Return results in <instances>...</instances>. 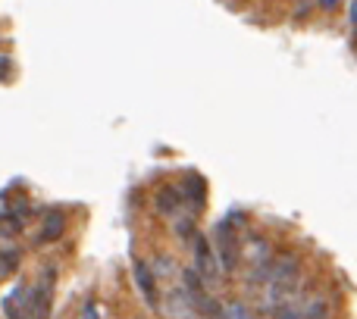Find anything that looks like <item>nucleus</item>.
Returning <instances> with one entry per match:
<instances>
[{
    "instance_id": "nucleus-1",
    "label": "nucleus",
    "mask_w": 357,
    "mask_h": 319,
    "mask_svg": "<svg viewBox=\"0 0 357 319\" xmlns=\"http://www.w3.org/2000/svg\"><path fill=\"white\" fill-rule=\"evenodd\" d=\"M304 282V263L298 254H285V257L273 260L264 279V310L270 316H276L285 304L295 301V295L301 291Z\"/></svg>"
},
{
    "instance_id": "nucleus-2",
    "label": "nucleus",
    "mask_w": 357,
    "mask_h": 319,
    "mask_svg": "<svg viewBox=\"0 0 357 319\" xmlns=\"http://www.w3.org/2000/svg\"><path fill=\"white\" fill-rule=\"evenodd\" d=\"M238 257H245V263H248V288L264 285L266 270H270V263H273V244L270 241L257 232H248L245 238H241Z\"/></svg>"
},
{
    "instance_id": "nucleus-3",
    "label": "nucleus",
    "mask_w": 357,
    "mask_h": 319,
    "mask_svg": "<svg viewBox=\"0 0 357 319\" xmlns=\"http://www.w3.org/2000/svg\"><path fill=\"white\" fill-rule=\"evenodd\" d=\"M210 247H213V257H216V263H220V272H232L235 266H238L241 241H238V232H235V226H232V216L222 219L220 226L213 228V241H210Z\"/></svg>"
},
{
    "instance_id": "nucleus-4",
    "label": "nucleus",
    "mask_w": 357,
    "mask_h": 319,
    "mask_svg": "<svg viewBox=\"0 0 357 319\" xmlns=\"http://www.w3.org/2000/svg\"><path fill=\"white\" fill-rule=\"evenodd\" d=\"M54 316V270H44L38 285L25 295V319H50Z\"/></svg>"
},
{
    "instance_id": "nucleus-5",
    "label": "nucleus",
    "mask_w": 357,
    "mask_h": 319,
    "mask_svg": "<svg viewBox=\"0 0 357 319\" xmlns=\"http://www.w3.org/2000/svg\"><path fill=\"white\" fill-rule=\"evenodd\" d=\"M191 247H195V266H191V270L197 272L204 288H216V285H220V263H216V257H213L210 238L207 235H195V238H191Z\"/></svg>"
},
{
    "instance_id": "nucleus-6",
    "label": "nucleus",
    "mask_w": 357,
    "mask_h": 319,
    "mask_svg": "<svg viewBox=\"0 0 357 319\" xmlns=\"http://www.w3.org/2000/svg\"><path fill=\"white\" fill-rule=\"evenodd\" d=\"M132 282H135L138 295L144 297L148 310H160V291H157V272L144 263L142 257L132 260Z\"/></svg>"
},
{
    "instance_id": "nucleus-7",
    "label": "nucleus",
    "mask_w": 357,
    "mask_h": 319,
    "mask_svg": "<svg viewBox=\"0 0 357 319\" xmlns=\"http://www.w3.org/2000/svg\"><path fill=\"white\" fill-rule=\"evenodd\" d=\"M178 194H182V203L188 207V213L197 216L204 210V203H207V182H204L197 172H191V176H185V182L178 185Z\"/></svg>"
},
{
    "instance_id": "nucleus-8",
    "label": "nucleus",
    "mask_w": 357,
    "mask_h": 319,
    "mask_svg": "<svg viewBox=\"0 0 357 319\" xmlns=\"http://www.w3.org/2000/svg\"><path fill=\"white\" fill-rule=\"evenodd\" d=\"M66 232V216L60 213V210H47L44 213V226H41V232H38V244H47V241H56L60 235Z\"/></svg>"
},
{
    "instance_id": "nucleus-9",
    "label": "nucleus",
    "mask_w": 357,
    "mask_h": 319,
    "mask_svg": "<svg viewBox=\"0 0 357 319\" xmlns=\"http://www.w3.org/2000/svg\"><path fill=\"white\" fill-rule=\"evenodd\" d=\"M25 295L29 291L22 285H13L6 291V297L0 301V310H3V319H25Z\"/></svg>"
},
{
    "instance_id": "nucleus-10",
    "label": "nucleus",
    "mask_w": 357,
    "mask_h": 319,
    "mask_svg": "<svg viewBox=\"0 0 357 319\" xmlns=\"http://www.w3.org/2000/svg\"><path fill=\"white\" fill-rule=\"evenodd\" d=\"M298 319H333V301L326 295L310 297L304 307H298Z\"/></svg>"
},
{
    "instance_id": "nucleus-11",
    "label": "nucleus",
    "mask_w": 357,
    "mask_h": 319,
    "mask_svg": "<svg viewBox=\"0 0 357 319\" xmlns=\"http://www.w3.org/2000/svg\"><path fill=\"white\" fill-rule=\"evenodd\" d=\"M154 207H157V213H163V216H173L178 207H182V194H178V188L176 185H167V188H160L157 191V197H154Z\"/></svg>"
},
{
    "instance_id": "nucleus-12",
    "label": "nucleus",
    "mask_w": 357,
    "mask_h": 319,
    "mask_svg": "<svg viewBox=\"0 0 357 319\" xmlns=\"http://www.w3.org/2000/svg\"><path fill=\"white\" fill-rule=\"evenodd\" d=\"M16 266H19V251L16 247H0V282L16 272Z\"/></svg>"
},
{
    "instance_id": "nucleus-13",
    "label": "nucleus",
    "mask_w": 357,
    "mask_h": 319,
    "mask_svg": "<svg viewBox=\"0 0 357 319\" xmlns=\"http://www.w3.org/2000/svg\"><path fill=\"white\" fill-rule=\"evenodd\" d=\"M222 313H226V319H254L251 307H248L245 301H232V304H222Z\"/></svg>"
},
{
    "instance_id": "nucleus-14",
    "label": "nucleus",
    "mask_w": 357,
    "mask_h": 319,
    "mask_svg": "<svg viewBox=\"0 0 357 319\" xmlns=\"http://www.w3.org/2000/svg\"><path fill=\"white\" fill-rule=\"evenodd\" d=\"M176 238L178 241H191V238H195V216H182V219H176Z\"/></svg>"
},
{
    "instance_id": "nucleus-15",
    "label": "nucleus",
    "mask_w": 357,
    "mask_h": 319,
    "mask_svg": "<svg viewBox=\"0 0 357 319\" xmlns=\"http://www.w3.org/2000/svg\"><path fill=\"white\" fill-rule=\"evenodd\" d=\"M197 307L204 310V316H207V319H226V313H222V304L213 301V297H204Z\"/></svg>"
},
{
    "instance_id": "nucleus-16",
    "label": "nucleus",
    "mask_w": 357,
    "mask_h": 319,
    "mask_svg": "<svg viewBox=\"0 0 357 319\" xmlns=\"http://www.w3.org/2000/svg\"><path fill=\"white\" fill-rule=\"evenodd\" d=\"M79 319H100V307H98V304H94V301H88L85 307H82Z\"/></svg>"
},
{
    "instance_id": "nucleus-17",
    "label": "nucleus",
    "mask_w": 357,
    "mask_h": 319,
    "mask_svg": "<svg viewBox=\"0 0 357 319\" xmlns=\"http://www.w3.org/2000/svg\"><path fill=\"white\" fill-rule=\"evenodd\" d=\"M335 3H339V0H320V6H323V10H333Z\"/></svg>"
},
{
    "instance_id": "nucleus-18",
    "label": "nucleus",
    "mask_w": 357,
    "mask_h": 319,
    "mask_svg": "<svg viewBox=\"0 0 357 319\" xmlns=\"http://www.w3.org/2000/svg\"><path fill=\"white\" fill-rule=\"evenodd\" d=\"M6 69H10V63H6V56H0V75H3Z\"/></svg>"
}]
</instances>
